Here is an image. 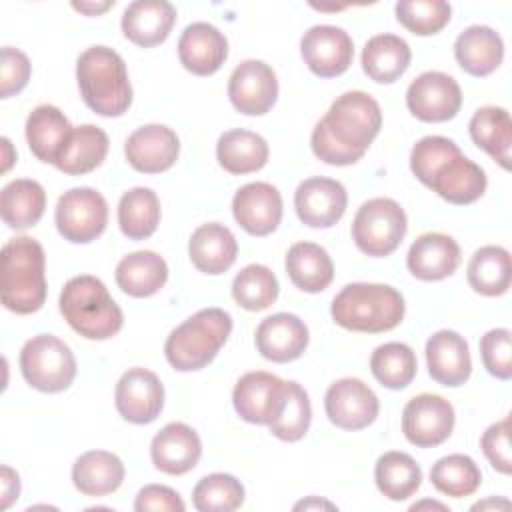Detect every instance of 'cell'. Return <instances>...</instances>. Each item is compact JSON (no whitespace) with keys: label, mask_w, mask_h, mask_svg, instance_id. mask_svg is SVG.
<instances>
[{"label":"cell","mask_w":512,"mask_h":512,"mask_svg":"<svg viewBox=\"0 0 512 512\" xmlns=\"http://www.w3.org/2000/svg\"><path fill=\"white\" fill-rule=\"evenodd\" d=\"M328 420L342 430H362L370 426L380 410L374 390L358 378H340L330 384L324 396Z\"/></svg>","instance_id":"15"},{"label":"cell","mask_w":512,"mask_h":512,"mask_svg":"<svg viewBox=\"0 0 512 512\" xmlns=\"http://www.w3.org/2000/svg\"><path fill=\"white\" fill-rule=\"evenodd\" d=\"M472 142L488 152L504 170L510 168L512 120L506 108L482 106L468 122Z\"/></svg>","instance_id":"34"},{"label":"cell","mask_w":512,"mask_h":512,"mask_svg":"<svg viewBox=\"0 0 512 512\" xmlns=\"http://www.w3.org/2000/svg\"><path fill=\"white\" fill-rule=\"evenodd\" d=\"M58 304L64 320L88 340H108L124 324L122 310L104 282L90 274L70 278L60 292Z\"/></svg>","instance_id":"6"},{"label":"cell","mask_w":512,"mask_h":512,"mask_svg":"<svg viewBox=\"0 0 512 512\" xmlns=\"http://www.w3.org/2000/svg\"><path fill=\"white\" fill-rule=\"evenodd\" d=\"M498 504H504V506H510L508 500H496V498H490V500H484V502H476L472 506V510H484V508H498Z\"/></svg>","instance_id":"55"},{"label":"cell","mask_w":512,"mask_h":512,"mask_svg":"<svg viewBox=\"0 0 512 512\" xmlns=\"http://www.w3.org/2000/svg\"><path fill=\"white\" fill-rule=\"evenodd\" d=\"M232 332V318L222 308H202L176 326L164 344L168 364L178 372L208 366Z\"/></svg>","instance_id":"7"},{"label":"cell","mask_w":512,"mask_h":512,"mask_svg":"<svg viewBox=\"0 0 512 512\" xmlns=\"http://www.w3.org/2000/svg\"><path fill=\"white\" fill-rule=\"evenodd\" d=\"M202 456V442L194 428L184 422L166 424L150 444V458L156 470L180 476L190 472Z\"/></svg>","instance_id":"22"},{"label":"cell","mask_w":512,"mask_h":512,"mask_svg":"<svg viewBox=\"0 0 512 512\" xmlns=\"http://www.w3.org/2000/svg\"><path fill=\"white\" fill-rule=\"evenodd\" d=\"M160 214V200L152 188H130L118 202V226L130 240L150 238L160 224Z\"/></svg>","instance_id":"38"},{"label":"cell","mask_w":512,"mask_h":512,"mask_svg":"<svg viewBox=\"0 0 512 512\" xmlns=\"http://www.w3.org/2000/svg\"><path fill=\"white\" fill-rule=\"evenodd\" d=\"M286 274L298 290L316 294L330 286L334 264L320 244L296 242L286 252Z\"/></svg>","instance_id":"31"},{"label":"cell","mask_w":512,"mask_h":512,"mask_svg":"<svg viewBox=\"0 0 512 512\" xmlns=\"http://www.w3.org/2000/svg\"><path fill=\"white\" fill-rule=\"evenodd\" d=\"M408 220L402 206L392 198L366 200L352 222V240L356 248L372 258L392 254L406 236Z\"/></svg>","instance_id":"9"},{"label":"cell","mask_w":512,"mask_h":512,"mask_svg":"<svg viewBox=\"0 0 512 512\" xmlns=\"http://www.w3.org/2000/svg\"><path fill=\"white\" fill-rule=\"evenodd\" d=\"M54 222L64 240L88 244L106 230L108 204L94 188H72L58 198Z\"/></svg>","instance_id":"10"},{"label":"cell","mask_w":512,"mask_h":512,"mask_svg":"<svg viewBox=\"0 0 512 512\" xmlns=\"http://www.w3.org/2000/svg\"><path fill=\"white\" fill-rule=\"evenodd\" d=\"M410 170L416 180L456 206L476 202L488 184L484 170L446 136L420 138L410 152Z\"/></svg>","instance_id":"2"},{"label":"cell","mask_w":512,"mask_h":512,"mask_svg":"<svg viewBox=\"0 0 512 512\" xmlns=\"http://www.w3.org/2000/svg\"><path fill=\"white\" fill-rule=\"evenodd\" d=\"M410 46L396 34H376L362 50V70L378 84L396 82L410 66Z\"/></svg>","instance_id":"32"},{"label":"cell","mask_w":512,"mask_h":512,"mask_svg":"<svg viewBox=\"0 0 512 512\" xmlns=\"http://www.w3.org/2000/svg\"><path fill=\"white\" fill-rule=\"evenodd\" d=\"M510 252L502 246L478 248L466 268L468 284L482 296H502L510 288Z\"/></svg>","instance_id":"39"},{"label":"cell","mask_w":512,"mask_h":512,"mask_svg":"<svg viewBox=\"0 0 512 512\" xmlns=\"http://www.w3.org/2000/svg\"><path fill=\"white\" fill-rule=\"evenodd\" d=\"M178 58L188 72L210 76L226 62L228 40L216 26L208 22H192L180 34Z\"/></svg>","instance_id":"23"},{"label":"cell","mask_w":512,"mask_h":512,"mask_svg":"<svg viewBox=\"0 0 512 512\" xmlns=\"http://www.w3.org/2000/svg\"><path fill=\"white\" fill-rule=\"evenodd\" d=\"M228 98L240 114H266L278 98V80L272 66L262 60L240 62L230 74Z\"/></svg>","instance_id":"17"},{"label":"cell","mask_w":512,"mask_h":512,"mask_svg":"<svg viewBox=\"0 0 512 512\" xmlns=\"http://www.w3.org/2000/svg\"><path fill=\"white\" fill-rule=\"evenodd\" d=\"M300 54L312 74L334 78L344 74L354 58V42L344 28L318 24L304 32Z\"/></svg>","instance_id":"14"},{"label":"cell","mask_w":512,"mask_h":512,"mask_svg":"<svg viewBox=\"0 0 512 512\" xmlns=\"http://www.w3.org/2000/svg\"><path fill=\"white\" fill-rule=\"evenodd\" d=\"M380 126L378 102L362 90H350L338 96L326 116L316 122L310 146L318 160L332 166H350L366 154Z\"/></svg>","instance_id":"1"},{"label":"cell","mask_w":512,"mask_h":512,"mask_svg":"<svg viewBox=\"0 0 512 512\" xmlns=\"http://www.w3.org/2000/svg\"><path fill=\"white\" fill-rule=\"evenodd\" d=\"M46 208V192L40 182L18 178L0 192L2 222L12 230H26L40 222Z\"/></svg>","instance_id":"36"},{"label":"cell","mask_w":512,"mask_h":512,"mask_svg":"<svg viewBox=\"0 0 512 512\" xmlns=\"http://www.w3.org/2000/svg\"><path fill=\"white\" fill-rule=\"evenodd\" d=\"M394 10L398 22L416 36L438 34L452 14L450 4L444 0H400Z\"/></svg>","instance_id":"46"},{"label":"cell","mask_w":512,"mask_h":512,"mask_svg":"<svg viewBox=\"0 0 512 512\" xmlns=\"http://www.w3.org/2000/svg\"><path fill=\"white\" fill-rule=\"evenodd\" d=\"M458 264L460 246L452 236L442 232H426L418 236L406 254L410 274L424 282H436L452 276Z\"/></svg>","instance_id":"25"},{"label":"cell","mask_w":512,"mask_h":512,"mask_svg":"<svg viewBox=\"0 0 512 512\" xmlns=\"http://www.w3.org/2000/svg\"><path fill=\"white\" fill-rule=\"evenodd\" d=\"M20 372L40 392H62L76 378V358L70 346L52 334L26 340L20 350Z\"/></svg>","instance_id":"8"},{"label":"cell","mask_w":512,"mask_h":512,"mask_svg":"<svg viewBox=\"0 0 512 512\" xmlns=\"http://www.w3.org/2000/svg\"><path fill=\"white\" fill-rule=\"evenodd\" d=\"M188 256L200 272L218 276L236 262L238 242L224 224L208 222L192 232L188 242Z\"/></svg>","instance_id":"27"},{"label":"cell","mask_w":512,"mask_h":512,"mask_svg":"<svg viewBox=\"0 0 512 512\" xmlns=\"http://www.w3.org/2000/svg\"><path fill=\"white\" fill-rule=\"evenodd\" d=\"M416 354L404 342L380 344L370 358L372 376L390 390L406 388L416 376Z\"/></svg>","instance_id":"41"},{"label":"cell","mask_w":512,"mask_h":512,"mask_svg":"<svg viewBox=\"0 0 512 512\" xmlns=\"http://www.w3.org/2000/svg\"><path fill=\"white\" fill-rule=\"evenodd\" d=\"M454 56L464 72L482 78L502 64L504 42L490 26L474 24L458 34L454 42Z\"/></svg>","instance_id":"29"},{"label":"cell","mask_w":512,"mask_h":512,"mask_svg":"<svg viewBox=\"0 0 512 512\" xmlns=\"http://www.w3.org/2000/svg\"><path fill=\"white\" fill-rule=\"evenodd\" d=\"M186 504L182 502L180 494L168 486L162 484H148L144 486L134 500V510L148 512V510H160V512H184Z\"/></svg>","instance_id":"50"},{"label":"cell","mask_w":512,"mask_h":512,"mask_svg":"<svg viewBox=\"0 0 512 512\" xmlns=\"http://www.w3.org/2000/svg\"><path fill=\"white\" fill-rule=\"evenodd\" d=\"M406 106L422 122H446L460 112L462 90L452 76L428 70L410 82Z\"/></svg>","instance_id":"12"},{"label":"cell","mask_w":512,"mask_h":512,"mask_svg":"<svg viewBox=\"0 0 512 512\" xmlns=\"http://www.w3.org/2000/svg\"><path fill=\"white\" fill-rule=\"evenodd\" d=\"M308 340L310 334L304 320L288 312H278L264 318L254 334L256 350L266 360L278 364L298 360L304 354Z\"/></svg>","instance_id":"21"},{"label":"cell","mask_w":512,"mask_h":512,"mask_svg":"<svg viewBox=\"0 0 512 512\" xmlns=\"http://www.w3.org/2000/svg\"><path fill=\"white\" fill-rule=\"evenodd\" d=\"M312 422V406L308 392L298 382H288L282 412L268 424L272 436L284 442H296L306 436Z\"/></svg>","instance_id":"45"},{"label":"cell","mask_w":512,"mask_h":512,"mask_svg":"<svg viewBox=\"0 0 512 512\" xmlns=\"http://www.w3.org/2000/svg\"><path fill=\"white\" fill-rule=\"evenodd\" d=\"M76 10L88 14V16H94V14H100V12H106L108 8L114 6V2H102V4H86V2H74L72 4Z\"/></svg>","instance_id":"52"},{"label":"cell","mask_w":512,"mask_h":512,"mask_svg":"<svg viewBox=\"0 0 512 512\" xmlns=\"http://www.w3.org/2000/svg\"><path fill=\"white\" fill-rule=\"evenodd\" d=\"M278 280L268 266L248 264L232 282V298L238 306L250 312H260L272 306L278 298Z\"/></svg>","instance_id":"43"},{"label":"cell","mask_w":512,"mask_h":512,"mask_svg":"<svg viewBox=\"0 0 512 512\" xmlns=\"http://www.w3.org/2000/svg\"><path fill=\"white\" fill-rule=\"evenodd\" d=\"M406 312L402 294L388 284L352 282L332 300V320L352 332H388L396 328Z\"/></svg>","instance_id":"4"},{"label":"cell","mask_w":512,"mask_h":512,"mask_svg":"<svg viewBox=\"0 0 512 512\" xmlns=\"http://www.w3.org/2000/svg\"><path fill=\"white\" fill-rule=\"evenodd\" d=\"M310 510V508H328V510H334L336 506L332 504V502H326V500H320V498H316V496H312V498H308V500H302V502H298L296 506H294V510Z\"/></svg>","instance_id":"53"},{"label":"cell","mask_w":512,"mask_h":512,"mask_svg":"<svg viewBox=\"0 0 512 512\" xmlns=\"http://www.w3.org/2000/svg\"><path fill=\"white\" fill-rule=\"evenodd\" d=\"M2 148H4V164H2V172H6V170L12 166V162L16 160V156L12 154V144H10V140H8V138H2Z\"/></svg>","instance_id":"54"},{"label":"cell","mask_w":512,"mask_h":512,"mask_svg":"<svg viewBox=\"0 0 512 512\" xmlns=\"http://www.w3.org/2000/svg\"><path fill=\"white\" fill-rule=\"evenodd\" d=\"M286 392V380L264 370H254L236 382L232 390V404L242 420L268 426L282 412Z\"/></svg>","instance_id":"13"},{"label":"cell","mask_w":512,"mask_h":512,"mask_svg":"<svg viewBox=\"0 0 512 512\" xmlns=\"http://www.w3.org/2000/svg\"><path fill=\"white\" fill-rule=\"evenodd\" d=\"M480 448L494 470H498L502 474H510V470H512L510 418H504V420L488 426L480 438Z\"/></svg>","instance_id":"49"},{"label":"cell","mask_w":512,"mask_h":512,"mask_svg":"<svg viewBox=\"0 0 512 512\" xmlns=\"http://www.w3.org/2000/svg\"><path fill=\"white\" fill-rule=\"evenodd\" d=\"M114 276L124 294L148 298L164 288L168 280V264L152 250H138L118 262Z\"/></svg>","instance_id":"30"},{"label":"cell","mask_w":512,"mask_h":512,"mask_svg":"<svg viewBox=\"0 0 512 512\" xmlns=\"http://www.w3.org/2000/svg\"><path fill=\"white\" fill-rule=\"evenodd\" d=\"M0 484H2V496H0V508L6 510L12 506L14 500H18L20 496V478L16 474V470H12L10 466H2L0 470Z\"/></svg>","instance_id":"51"},{"label":"cell","mask_w":512,"mask_h":512,"mask_svg":"<svg viewBox=\"0 0 512 512\" xmlns=\"http://www.w3.org/2000/svg\"><path fill=\"white\" fill-rule=\"evenodd\" d=\"M454 406L438 394H418L402 410V432L418 448L446 442L454 430Z\"/></svg>","instance_id":"11"},{"label":"cell","mask_w":512,"mask_h":512,"mask_svg":"<svg viewBox=\"0 0 512 512\" xmlns=\"http://www.w3.org/2000/svg\"><path fill=\"white\" fill-rule=\"evenodd\" d=\"M44 248L30 236H18L2 248L0 296L6 310L16 314L38 312L46 300Z\"/></svg>","instance_id":"5"},{"label":"cell","mask_w":512,"mask_h":512,"mask_svg":"<svg viewBox=\"0 0 512 512\" xmlns=\"http://www.w3.org/2000/svg\"><path fill=\"white\" fill-rule=\"evenodd\" d=\"M108 146L110 142L102 128L94 124L76 126L54 166L70 176L88 174L104 162Z\"/></svg>","instance_id":"37"},{"label":"cell","mask_w":512,"mask_h":512,"mask_svg":"<svg viewBox=\"0 0 512 512\" xmlns=\"http://www.w3.org/2000/svg\"><path fill=\"white\" fill-rule=\"evenodd\" d=\"M268 154V142L260 134L244 128L228 130L216 142L218 164L230 174H250L264 168Z\"/></svg>","instance_id":"35"},{"label":"cell","mask_w":512,"mask_h":512,"mask_svg":"<svg viewBox=\"0 0 512 512\" xmlns=\"http://www.w3.org/2000/svg\"><path fill=\"white\" fill-rule=\"evenodd\" d=\"M484 368L498 380L512 376V334L508 328H492L480 340Z\"/></svg>","instance_id":"47"},{"label":"cell","mask_w":512,"mask_h":512,"mask_svg":"<svg viewBox=\"0 0 512 512\" xmlns=\"http://www.w3.org/2000/svg\"><path fill=\"white\" fill-rule=\"evenodd\" d=\"M30 60L28 56L12 46L2 48V70H0V96L10 98L22 92L30 80Z\"/></svg>","instance_id":"48"},{"label":"cell","mask_w":512,"mask_h":512,"mask_svg":"<svg viewBox=\"0 0 512 512\" xmlns=\"http://www.w3.org/2000/svg\"><path fill=\"white\" fill-rule=\"evenodd\" d=\"M192 502L200 512H232L244 502V486L232 474L214 472L198 480Z\"/></svg>","instance_id":"44"},{"label":"cell","mask_w":512,"mask_h":512,"mask_svg":"<svg viewBox=\"0 0 512 512\" xmlns=\"http://www.w3.org/2000/svg\"><path fill=\"white\" fill-rule=\"evenodd\" d=\"M124 480L122 460L108 450H90L76 458L72 482L84 496H106L120 488Z\"/></svg>","instance_id":"33"},{"label":"cell","mask_w":512,"mask_h":512,"mask_svg":"<svg viewBox=\"0 0 512 512\" xmlns=\"http://www.w3.org/2000/svg\"><path fill=\"white\" fill-rule=\"evenodd\" d=\"M422 508H438V510H448L444 504H440V502H430V500H424V502H418V504H412L410 506V510H422Z\"/></svg>","instance_id":"56"},{"label":"cell","mask_w":512,"mask_h":512,"mask_svg":"<svg viewBox=\"0 0 512 512\" xmlns=\"http://www.w3.org/2000/svg\"><path fill=\"white\" fill-rule=\"evenodd\" d=\"M346 188L332 178L312 176L298 184L294 192V208L302 224L310 228H330L346 212Z\"/></svg>","instance_id":"18"},{"label":"cell","mask_w":512,"mask_h":512,"mask_svg":"<svg viewBox=\"0 0 512 512\" xmlns=\"http://www.w3.org/2000/svg\"><path fill=\"white\" fill-rule=\"evenodd\" d=\"M124 154L136 172L160 174L178 160L180 140L176 132L164 124H146L126 138Z\"/></svg>","instance_id":"19"},{"label":"cell","mask_w":512,"mask_h":512,"mask_svg":"<svg viewBox=\"0 0 512 512\" xmlns=\"http://www.w3.org/2000/svg\"><path fill=\"white\" fill-rule=\"evenodd\" d=\"M374 480L378 490L394 502L410 498L422 482V470L406 452H386L374 466Z\"/></svg>","instance_id":"40"},{"label":"cell","mask_w":512,"mask_h":512,"mask_svg":"<svg viewBox=\"0 0 512 512\" xmlns=\"http://www.w3.org/2000/svg\"><path fill=\"white\" fill-rule=\"evenodd\" d=\"M76 80L84 104L100 116H122L132 104L126 64L108 46H90L78 56Z\"/></svg>","instance_id":"3"},{"label":"cell","mask_w":512,"mask_h":512,"mask_svg":"<svg viewBox=\"0 0 512 512\" xmlns=\"http://www.w3.org/2000/svg\"><path fill=\"white\" fill-rule=\"evenodd\" d=\"M232 214L242 230L252 236L272 234L282 220V196L268 182H250L236 190Z\"/></svg>","instance_id":"20"},{"label":"cell","mask_w":512,"mask_h":512,"mask_svg":"<svg viewBox=\"0 0 512 512\" xmlns=\"http://www.w3.org/2000/svg\"><path fill=\"white\" fill-rule=\"evenodd\" d=\"M176 22V8L166 0H136L122 14L124 36L142 48L162 44Z\"/></svg>","instance_id":"26"},{"label":"cell","mask_w":512,"mask_h":512,"mask_svg":"<svg viewBox=\"0 0 512 512\" xmlns=\"http://www.w3.org/2000/svg\"><path fill=\"white\" fill-rule=\"evenodd\" d=\"M432 486L452 498L470 496L478 490L482 482V472L478 464L466 454H448L430 468Z\"/></svg>","instance_id":"42"},{"label":"cell","mask_w":512,"mask_h":512,"mask_svg":"<svg viewBox=\"0 0 512 512\" xmlns=\"http://www.w3.org/2000/svg\"><path fill=\"white\" fill-rule=\"evenodd\" d=\"M428 374L434 382L456 388L472 374V358L468 342L454 330H438L426 342Z\"/></svg>","instance_id":"24"},{"label":"cell","mask_w":512,"mask_h":512,"mask_svg":"<svg viewBox=\"0 0 512 512\" xmlns=\"http://www.w3.org/2000/svg\"><path fill=\"white\" fill-rule=\"evenodd\" d=\"M118 414L132 424L154 422L164 408V386L148 368L126 370L114 390Z\"/></svg>","instance_id":"16"},{"label":"cell","mask_w":512,"mask_h":512,"mask_svg":"<svg viewBox=\"0 0 512 512\" xmlns=\"http://www.w3.org/2000/svg\"><path fill=\"white\" fill-rule=\"evenodd\" d=\"M72 124L64 112L52 104L36 106L26 120V142L32 154L46 162L56 164L64 146L70 140Z\"/></svg>","instance_id":"28"}]
</instances>
